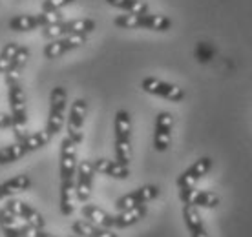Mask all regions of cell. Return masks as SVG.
I'll use <instances>...</instances> for the list:
<instances>
[{
  "mask_svg": "<svg viewBox=\"0 0 252 237\" xmlns=\"http://www.w3.org/2000/svg\"><path fill=\"white\" fill-rule=\"evenodd\" d=\"M159 194H161L159 186L145 184V186H139L135 190H132V192H128V194L121 195L119 199L115 201V208H117V212H123V210H128V208H133V206L146 205L150 201L158 199Z\"/></svg>",
  "mask_w": 252,
  "mask_h": 237,
  "instance_id": "cell-10",
  "label": "cell"
},
{
  "mask_svg": "<svg viewBox=\"0 0 252 237\" xmlns=\"http://www.w3.org/2000/svg\"><path fill=\"white\" fill-rule=\"evenodd\" d=\"M6 208L13 213V215H17L20 221H24V223H28V225L37 226V228H44L46 226L44 215L38 212V210H35L32 205L24 203V201L9 197V201L6 203Z\"/></svg>",
  "mask_w": 252,
  "mask_h": 237,
  "instance_id": "cell-15",
  "label": "cell"
},
{
  "mask_svg": "<svg viewBox=\"0 0 252 237\" xmlns=\"http://www.w3.org/2000/svg\"><path fill=\"white\" fill-rule=\"evenodd\" d=\"M108 6L117 7L126 13H148L150 7L145 0H106Z\"/></svg>",
  "mask_w": 252,
  "mask_h": 237,
  "instance_id": "cell-25",
  "label": "cell"
},
{
  "mask_svg": "<svg viewBox=\"0 0 252 237\" xmlns=\"http://www.w3.org/2000/svg\"><path fill=\"white\" fill-rule=\"evenodd\" d=\"M4 199H9V195H7L4 184H0V201H4Z\"/></svg>",
  "mask_w": 252,
  "mask_h": 237,
  "instance_id": "cell-31",
  "label": "cell"
},
{
  "mask_svg": "<svg viewBox=\"0 0 252 237\" xmlns=\"http://www.w3.org/2000/svg\"><path fill=\"white\" fill-rule=\"evenodd\" d=\"M141 88L145 93L156 95V97H161V99H166L170 102H181L185 99V91L179 86L172 84V82L161 81V79H156V77H145L141 81Z\"/></svg>",
  "mask_w": 252,
  "mask_h": 237,
  "instance_id": "cell-9",
  "label": "cell"
},
{
  "mask_svg": "<svg viewBox=\"0 0 252 237\" xmlns=\"http://www.w3.org/2000/svg\"><path fill=\"white\" fill-rule=\"evenodd\" d=\"M81 213L86 221H90V223H94L97 226H102V228H114L115 226V215L108 213L106 210H102V208L95 205L84 203L81 208Z\"/></svg>",
  "mask_w": 252,
  "mask_h": 237,
  "instance_id": "cell-19",
  "label": "cell"
},
{
  "mask_svg": "<svg viewBox=\"0 0 252 237\" xmlns=\"http://www.w3.org/2000/svg\"><path fill=\"white\" fill-rule=\"evenodd\" d=\"M69 237H82V236H77V234H75V236H69Z\"/></svg>",
  "mask_w": 252,
  "mask_h": 237,
  "instance_id": "cell-32",
  "label": "cell"
},
{
  "mask_svg": "<svg viewBox=\"0 0 252 237\" xmlns=\"http://www.w3.org/2000/svg\"><path fill=\"white\" fill-rule=\"evenodd\" d=\"M183 219L187 228H189L190 237H210L207 228H205L201 213H199V210L195 206L183 205Z\"/></svg>",
  "mask_w": 252,
  "mask_h": 237,
  "instance_id": "cell-20",
  "label": "cell"
},
{
  "mask_svg": "<svg viewBox=\"0 0 252 237\" xmlns=\"http://www.w3.org/2000/svg\"><path fill=\"white\" fill-rule=\"evenodd\" d=\"M19 42H7L2 50H0V73L4 75L6 73V69L9 68V64H11L13 57L15 53L19 51Z\"/></svg>",
  "mask_w": 252,
  "mask_h": 237,
  "instance_id": "cell-27",
  "label": "cell"
},
{
  "mask_svg": "<svg viewBox=\"0 0 252 237\" xmlns=\"http://www.w3.org/2000/svg\"><path fill=\"white\" fill-rule=\"evenodd\" d=\"M30 48L28 46H19V51L15 53L13 57L11 64H9V68L6 69V73H4V82H6V86H13V84H17L20 81V77H22V71H24L26 64L30 60Z\"/></svg>",
  "mask_w": 252,
  "mask_h": 237,
  "instance_id": "cell-17",
  "label": "cell"
},
{
  "mask_svg": "<svg viewBox=\"0 0 252 237\" xmlns=\"http://www.w3.org/2000/svg\"><path fill=\"white\" fill-rule=\"evenodd\" d=\"M32 153L24 139L15 141L13 144H7L4 148H0V164H11V162L20 161L24 155Z\"/></svg>",
  "mask_w": 252,
  "mask_h": 237,
  "instance_id": "cell-23",
  "label": "cell"
},
{
  "mask_svg": "<svg viewBox=\"0 0 252 237\" xmlns=\"http://www.w3.org/2000/svg\"><path fill=\"white\" fill-rule=\"evenodd\" d=\"M7 100H9V113L13 118V133H15V139L20 141L28 135V106H26V95L20 82L7 88Z\"/></svg>",
  "mask_w": 252,
  "mask_h": 237,
  "instance_id": "cell-4",
  "label": "cell"
},
{
  "mask_svg": "<svg viewBox=\"0 0 252 237\" xmlns=\"http://www.w3.org/2000/svg\"><path fill=\"white\" fill-rule=\"evenodd\" d=\"M22 234L24 237H55L53 234L46 232L44 228H37V226H32L22 221Z\"/></svg>",
  "mask_w": 252,
  "mask_h": 237,
  "instance_id": "cell-29",
  "label": "cell"
},
{
  "mask_svg": "<svg viewBox=\"0 0 252 237\" xmlns=\"http://www.w3.org/2000/svg\"><path fill=\"white\" fill-rule=\"evenodd\" d=\"M75 0H42V4H40V11H46V13H57V11H63L64 7L71 6Z\"/></svg>",
  "mask_w": 252,
  "mask_h": 237,
  "instance_id": "cell-28",
  "label": "cell"
},
{
  "mask_svg": "<svg viewBox=\"0 0 252 237\" xmlns=\"http://www.w3.org/2000/svg\"><path fill=\"white\" fill-rule=\"evenodd\" d=\"M2 184H4V188H6L7 195L13 197V195L26 192L28 188L32 186V179L24 174H19V175H15V177H11V179H7V181H4Z\"/></svg>",
  "mask_w": 252,
  "mask_h": 237,
  "instance_id": "cell-26",
  "label": "cell"
},
{
  "mask_svg": "<svg viewBox=\"0 0 252 237\" xmlns=\"http://www.w3.org/2000/svg\"><path fill=\"white\" fill-rule=\"evenodd\" d=\"M71 230L77 236L82 237H117L110 228H102V226H97L94 223H90L86 219H79L71 225Z\"/></svg>",
  "mask_w": 252,
  "mask_h": 237,
  "instance_id": "cell-21",
  "label": "cell"
},
{
  "mask_svg": "<svg viewBox=\"0 0 252 237\" xmlns=\"http://www.w3.org/2000/svg\"><path fill=\"white\" fill-rule=\"evenodd\" d=\"M86 113H88V102L84 99H75L71 102V108H69V113L66 117V131L73 143L79 146L82 143V137H84V120H86Z\"/></svg>",
  "mask_w": 252,
  "mask_h": 237,
  "instance_id": "cell-8",
  "label": "cell"
},
{
  "mask_svg": "<svg viewBox=\"0 0 252 237\" xmlns=\"http://www.w3.org/2000/svg\"><path fill=\"white\" fill-rule=\"evenodd\" d=\"M114 24L121 30H150V31H168L172 28V20L164 15L154 13H126L117 15Z\"/></svg>",
  "mask_w": 252,
  "mask_h": 237,
  "instance_id": "cell-2",
  "label": "cell"
},
{
  "mask_svg": "<svg viewBox=\"0 0 252 237\" xmlns=\"http://www.w3.org/2000/svg\"><path fill=\"white\" fill-rule=\"evenodd\" d=\"M66 104H68V91L64 86H55L50 93V113L44 130L53 139L63 131V126L66 122Z\"/></svg>",
  "mask_w": 252,
  "mask_h": 237,
  "instance_id": "cell-5",
  "label": "cell"
},
{
  "mask_svg": "<svg viewBox=\"0 0 252 237\" xmlns=\"http://www.w3.org/2000/svg\"><path fill=\"white\" fill-rule=\"evenodd\" d=\"M94 162V170L95 174H101V175H106V177H112V179H128V175H130V168L126 166V164H121L119 161H110V159H95Z\"/></svg>",
  "mask_w": 252,
  "mask_h": 237,
  "instance_id": "cell-18",
  "label": "cell"
},
{
  "mask_svg": "<svg viewBox=\"0 0 252 237\" xmlns=\"http://www.w3.org/2000/svg\"><path fill=\"white\" fill-rule=\"evenodd\" d=\"M212 170V159L210 157H201L197 161L185 170L183 174L177 177V190H187L192 188L197 181H201L203 177Z\"/></svg>",
  "mask_w": 252,
  "mask_h": 237,
  "instance_id": "cell-16",
  "label": "cell"
},
{
  "mask_svg": "<svg viewBox=\"0 0 252 237\" xmlns=\"http://www.w3.org/2000/svg\"><path fill=\"white\" fill-rule=\"evenodd\" d=\"M174 115L170 112H159L154 126V148L156 151H166L172 141Z\"/></svg>",
  "mask_w": 252,
  "mask_h": 237,
  "instance_id": "cell-13",
  "label": "cell"
},
{
  "mask_svg": "<svg viewBox=\"0 0 252 237\" xmlns=\"http://www.w3.org/2000/svg\"><path fill=\"white\" fill-rule=\"evenodd\" d=\"M88 37L84 35H73V37H61V38H53L42 48V55L48 60H55V59H61L63 55L69 53V51L81 48L82 44H86Z\"/></svg>",
  "mask_w": 252,
  "mask_h": 237,
  "instance_id": "cell-11",
  "label": "cell"
},
{
  "mask_svg": "<svg viewBox=\"0 0 252 237\" xmlns=\"http://www.w3.org/2000/svg\"><path fill=\"white\" fill-rule=\"evenodd\" d=\"M179 199L183 205L195 206V208H218L220 206V195L210 192V190H197V188H187V190H179Z\"/></svg>",
  "mask_w": 252,
  "mask_h": 237,
  "instance_id": "cell-14",
  "label": "cell"
},
{
  "mask_svg": "<svg viewBox=\"0 0 252 237\" xmlns=\"http://www.w3.org/2000/svg\"><path fill=\"white\" fill-rule=\"evenodd\" d=\"M11 126H13L11 113L0 112V128H11Z\"/></svg>",
  "mask_w": 252,
  "mask_h": 237,
  "instance_id": "cell-30",
  "label": "cell"
},
{
  "mask_svg": "<svg viewBox=\"0 0 252 237\" xmlns=\"http://www.w3.org/2000/svg\"><path fill=\"white\" fill-rule=\"evenodd\" d=\"M77 144L69 137H64L61 143V164H59V175H61V195H59V206L61 213L69 217L75 212V175H77Z\"/></svg>",
  "mask_w": 252,
  "mask_h": 237,
  "instance_id": "cell-1",
  "label": "cell"
},
{
  "mask_svg": "<svg viewBox=\"0 0 252 237\" xmlns=\"http://www.w3.org/2000/svg\"><path fill=\"white\" fill-rule=\"evenodd\" d=\"M94 162L92 161H81L77 164V175H75V194L79 203H88L94 190Z\"/></svg>",
  "mask_w": 252,
  "mask_h": 237,
  "instance_id": "cell-12",
  "label": "cell"
},
{
  "mask_svg": "<svg viewBox=\"0 0 252 237\" xmlns=\"http://www.w3.org/2000/svg\"><path fill=\"white\" fill-rule=\"evenodd\" d=\"M115 161L121 164H130L132 161V117L126 110L115 113Z\"/></svg>",
  "mask_w": 252,
  "mask_h": 237,
  "instance_id": "cell-3",
  "label": "cell"
},
{
  "mask_svg": "<svg viewBox=\"0 0 252 237\" xmlns=\"http://www.w3.org/2000/svg\"><path fill=\"white\" fill-rule=\"evenodd\" d=\"M64 20L63 13H28V15H17L9 20V30L13 31H19V33H28V31H35V30H44L51 24H57Z\"/></svg>",
  "mask_w": 252,
  "mask_h": 237,
  "instance_id": "cell-6",
  "label": "cell"
},
{
  "mask_svg": "<svg viewBox=\"0 0 252 237\" xmlns=\"http://www.w3.org/2000/svg\"><path fill=\"white\" fill-rule=\"evenodd\" d=\"M95 30L94 19H75V20H61L57 24H51L42 30V37L48 40L61 37H73V35H84L88 37Z\"/></svg>",
  "mask_w": 252,
  "mask_h": 237,
  "instance_id": "cell-7",
  "label": "cell"
},
{
  "mask_svg": "<svg viewBox=\"0 0 252 237\" xmlns=\"http://www.w3.org/2000/svg\"><path fill=\"white\" fill-rule=\"evenodd\" d=\"M0 230H2L4 237H24L22 223H19V217L13 215L6 206L0 208Z\"/></svg>",
  "mask_w": 252,
  "mask_h": 237,
  "instance_id": "cell-22",
  "label": "cell"
},
{
  "mask_svg": "<svg viewBox=\"0 0 252 237\" xmlns=\"http://www.w3.org/2000/svg\"><path fill=\"white\" fill-rule=\"evenodd\" d=\"M146 213H148L146 205H139V206H133V208H128V210H123V212H119L115 215L114 228H128V226L139 223Z\"/></svg>",
  "mask_w": 252,
  "mask_h": 237,
  "instance_id": "cell-24",
  "label": "cell"
}]
</instances>
